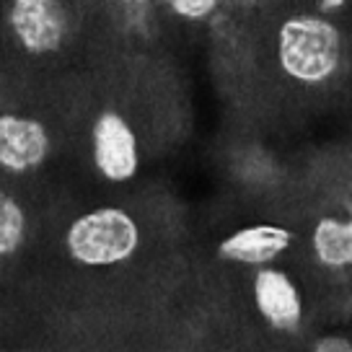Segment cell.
Listing matches in <instances>:
<instances>
[{
  "mask_svg": "<svg viewBox=\"0 0 352 352\" xmlns=\"http://www.w3.org/2000/svg\"><path fill=\"white\" fill-rule=\"evenodd\" d=\"M21 233H23L21 210H19V205L11 197L3 195V199H0V252L3 254L16 252V246L21 241Z\"/></svg>",
  "mask_w": 352,
  "mask_h": 352,
  "instance_id": "9",
  "label": "cell"
},
{
  "mask_svg": "<svg viewBox=\"0 0 352 352\" xmlns=\"http://www.w3.org/2000/svg\"><path fill=\"white\" fill-rule=\"evenodd\" d=\"M171 8H174L176 13H182V16L197 19V16H205L208 11H212L215 3H212V0H174Z\"/></svg>",
  "mask_w": 352,
  "mask_h": 352,
  "instance_id": "10",
  "label": "cell"
},
{
  "mask_svg": "<svg viewBox=\"0 0 352 352\" xmlns=\"http://www.w3.org/2000/svg\"><path fill=\"white\" fill-rule=\"evenodd\" d=\"M352 344L344 340H324L316 344V352H350Z\"/></svg>",
  "mask_w": 352,
  "mask_h": 352,
  "instance_id": "11",
  "label": "cell"
},
{
  "mask_svg": "<svg viewBox=\"0 0 352 352\" xmlns=\"http://www.w3.org/2000/svg\"><path fill=\"white\" fill-rule=\"evenodd\" d=\"M67 246L76 259L86 264L122 262L138 246V228L122 210H96L73 223Z\"/></svg>",
  "mask_w": 352,
  "mask_h": 352,
  "instance_id": "2",
  "label": "cell"
},
{
  "mask_svg": "<svg viewBox=\"0 0 352 352\" xmlns=\"http://www.w3.org/2000/svg\"><path fill=\"white\" fill-rule=\"evenodd\" d=\"M290 243V233L275 226H259L231 236L220 243V254L239 262H267Z\"/></svg>",
  "mask_w": 352,
  "mask_h": 352,
  "instance_id": "7",
  "label": "cell"
},
{
  "mask_svg": "<svg viewBox=\"0 0 352 352\" xmlns=\"http://www.w3.org/2000/svg\"><path fill=\"white\" fill-rule=\"evenodd\" d=\"M314 246L324 264L342 267L352 262V226L340 220H321L314 233Z\"/></svg>",
  "mask_w": 352,
  "mask_h": 352,
  "instance_id": "8",
  "label": "cell"
},
{
  "mask_svg": "<svg viewBox=\"0 0 352 352\" xmlns=\"http://www.w3.org/2000/svg\"><path fill=\"white\" fill-rule=\"evenodd\" d=\"M256 300L259 311L277 329H293L300 319V300L290 280L280 272H259L256 277Z\"/></svg>",
  "mask_w": 352,
  "mask_h": 352,
  "instance_id": "6",
  "label": "cell"
},
{
  "mask_svg": "<svg viewBox=\"0 0 352 352\" xmlns=\"http://www.w3.org/2000/svg\"><path fill=\"white\" fill-rule=\"evenodd\" d=\"M94 153L96 166L114 182H124L138 168L135 155V135L117 114H101L94 130Z\"/></svg>",
  "mask_w": 352,
  "mask_h": 352,
  "instance_id": "4",
  "label": "cell"
},
{
  "mask_svg": "<svg viewBox=\"0 0 352 352\" xmlns=\"http://www.w3.org/2000/svg\"><path fill=\"white\" fill-rule=\"evenodd\" d=\"M280 60L290 76L324 80L340 60V34L321 19H293L280 34Z\"/></svg>",
  "mask_w": 352,
  "mask_h": 352,
  "instance_id": "1",
  "label": "cell"
},
{
  "mask_svg": "<svg viewBox=\"0 0 352 352\" xmlns=\"http://www.w3.org/2000/svg\"><path fill=\"white\" fill-rule=\"evenodd\" d=\"M344 0H324L321 3V11H329V8H340Z\"/></svg>",
  "mask_w": 352,
  "mask_h": 352,
  "instance_id": "12",
  "label": "cell"
},
{
  "mask_svg": "<svg viewBox=\"0 0 352 352\" xmlns=\"http://www.w3.org/2000/svg\"><path fill=\"white\" fill-rule=\"evenodd\" d=\"M47 153V135L42 124L19 117L0 120V161L11 171H23L29 166L44 161Z\"/></svg>",
  "mask_w": 352,
  "mask_h": 352,
  "instance_id": "5",
  "label": "cell"
},
{
  "mask_svg": "<svg viewBox=\"0 0 352 352\" xmlns=\"http://www.w3.org/2000/svg\"><path fill=\"white\" fill-rule=\"evenodd\" d=\"M11 23L19 39L32 52H52L65 32V16L60 3L50 0H19L13 3Z\"/></svg>",
  "mask_w": 352,
  "mask_h": 352,
  "instance_id": "3",
  "label": "cell"
}]
</instances>
